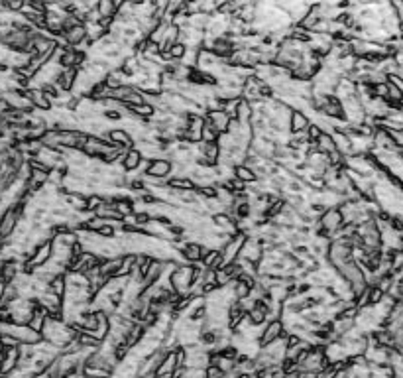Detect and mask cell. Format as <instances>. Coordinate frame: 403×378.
<instances>
[{
  "instance_id": "6da1fadb",
  "label": "cell",
  "mask_w": 403,
  "mask_h": 378,
  "mask_svg": "<svg viewBox=\"0 0 403 378\" xmlns=\"http://www.w3.org/2000/svg\"><path fill=\"white\" fill-rule=\"evenodd\" d=\"M287 335V329H285L284 321L282 319H271L269 323H266V327H264V331L260 335V339H258V343H260V347H266L269 343H273L275 339H280V337H285Z\"/></svg>"
},
{
  "instance_id": "7a4b0ae2",
  "label": "cell",
  "mask_w": 403,
  "mask_h": 378,
  "mask_svg": "<svg viewBox=\"0 0 403 378\" xmlns=\"http://www.w3.org/2000/svg\"><path fill=\"white\" fill-rule=\"evenodd\" d=\"M323 227L330 230V235H334L340 227H344V213L338 205H332V207H327L325 213L321 215V221H319Z\"/></svg>"
},
{
  "instance_id": "3957f363",
  "label": "cell",
  "mask_w": 403,
  "mask_h": 378,
  "mask_svg": "<svg viewBox=\"0 0 403 378\" xmlns=\"http://www.w3.org/2000/svg\"><path fill=\"white\" fill-rule=\"evenodd\" d=\"M171 171H173V162H169L165 158H153L146 169V176L153 178V180H165Z\"/></svg>"
},
{
  "instance_id": "277c9868",
  "label": "cell",
  "mask_w": 403,
  "mask_h": 378,
  "mask_svg": "<svg viewBox=\"0 0 403 378\" xmlns=\"http://www.w3.org/2000/svg\"><path fill=\"white\" fill-rule=\"evenodd\" d=\"M61 40L67 44V46H81L85 40H87V26H85V22H79V24H75L71 28H67V30L63 32V36H61Z\"/></svg>"
},
{
  "instance_id": "5b68a950",
  "label": "cell",
  "mask_w": 403,
  "mask_h": 378,
  "mask_svg": "<svg viewBox=\"0 0 403 378\" xmlns=\"http://www.w3.org/2000/svg\"><path fill=\"white\" fill-rule=\"evenodd\" d=\"M209 250V246H203L201 242H185L183 248H181V256L185 262H191V264H197L203 260V254Z\"/></svg>"
},
{
  "instance_id": "8992f818",
  "label": "cell",
  "mask_w": 403,
  "mask_h": 378,
  "mask_svg": "<svg viewBox=\"0 0 403 378\" xmlns=\"http://www.w3.org/2000/svg\"><path fill=\"white\" fill-rule=\"evenodd\" d=\"M26 97L30 99V103L36 106L38 110H45V112H47V110H51V106H53V101L45 95V91L42 87H30V89L26 91Z\"/></svg>"
},
{
  "instance_id": "52a82bcc",
  "label": "cell",
  "mask_w": 403,
  "mask_h": 378,
  "mask_svg": "<svg viewBox=\"0 0 403 378\" xmlns=\"http://www.w3.org/2000/svg\"><path fill=\"white\" fill-rule=\"evenodd\" d=\"M142 162H144V154L138 150V148H128V150L124 152V156H122V160H120V166L124 171H136V169H140L142 166Z\"/></svg>"
},
{
  "instance_id": "ba28073f",
  "label": "cell",
  "mask_w": 403,
  "mask_h": 378,
  "mask_svg": "<svg viewBox=\"0 0 403 378\" xmlns=\"http://www.w3.org/2000/svg\"><path fill=\"white\" fill-rule=\"evenodd\" d=\"M205 119H207V122H210V124H212L221 134L228 130V124H230V121H232V119L224 112L223 108H212V110L207 112V117H205Z\"/></svg>"
},
{
  "instance_id": "9c48e42d",
  "label": "cell",
  "mask_w": 403,
  "mask_h": 378,
  "mask_svg": "<svg viewBox=\"0 0 403 378\" xmlns=\"http://www.w3.org/2000/svg\"><path fill=\"white\" fill-rule=\"evenodd\" d=\"M108 140L112 146H120V148H132L134 146V138L128 130H122V128H114V130H108Z\"/></svg>"
},
{
  "instance_id": "30bf717a",
  "label": "cell",
  "mask_w": 403,
  "mask_h": 378,
  "mask_svg": "<svg viewBox=\"0 0 403 378\" xmlns=\"http://www.w3.org/2000/svg\"><path fill=\"white\" fill-rule=\"evenodd\" d=\"M309 117L301 110V108H293L291 110V117H289V132H305L309 128Z\"/></svg>"
},
{
  "instance_id": "8fae6325",
  "label": "cell",
  "mask_w": 403,
  "mask_h": 378,
  "mask_svg": "<svg viewBox=\"0 0 403 378\" xmlns=\"http://www.w3.org/2000/svg\"><path fill=\"white\" fill-rule=\"evenodd\" d=\"M177 366H179V363H177L175 348H171V351H167V355L164 357L162 364L158 366V370H156V376H171V374H173V370H175Z\"/></svg>"
},
{
  "instance_id": "7c38bea8",
  "label": "cell",
  "mask_w": 403,
  "mask_h": 378,
  "mask_svg": "<svg viewBox=\"0 0 403 378\" xmlns=\"http://www.w3.org/2000/svg\"><path fill=\"white\" fill-rule=\"evenodd\" d=\"M234 176L240 178L242 182H246V183H256L258 180H260L254 167L248 166L246 162H242V164H238V166H234Z\"/></svg>"
},
{
  "instance_id": "4fadbf2b",
  "label": "cell",
  "mask_w": 403,
  "mask_h": 378,
  "mask_svg": "<svg viewBox=\"0 0 403 378\" xmlns=\"http://www.w3.org/2000/svg\"><path fill=\"white\" fill-rule=\"evenodd\" d=\"M317 148L323 154H330V152L336 150V144H334V138H332V132H323L319 140H317Z\"/></svg>"
},
{
  "instance_id": "5bb4252c",
  "label": "cell",
  "mask_w": 403,
  "mask_h": 378,
  "mask_svg": "<svg viewBox=\"0 0 403 378\" xmlns=\"http://www.w3.org/2000/svg\"><path fill=\"white\" fill-rule=\"evenodd\" d=\"M167 185L171 189H195L197 187V183L187 176L185 178H171V180H167Z\"/></svg>"
},
{
  "instance_id": "9a60e30c",
  "label": "cell",
  "mask_w": 403,
  "mask_h": 378,
  "mask_svg": "<svg viewBox=\"0 0 403 378\" xmlns=\"http://www.w3.org/2000/svg\"><path fill=\"white\" fill-rule=\"evenodd\" d=\"M323 132H325V130H323L319 124H309V128H307V138H309L311 142H317Z\"/></svg>"
},
{
  "instance_id": "2e32d148",
  "label": "cell",
  "mask_w": 403,
  "mask_h": 378,
  "mask_svg": "<svg viewBox=\"0 0 403 378\" xmlns=\"http://www.w3.org/2000/svg\"><path fill=\"white\" fill-rule=\"evenodd\" d=\"M205 370H207V376H210V378L224 376V374H226L223 368H221V364H216V363H209V366H207Z\"/></svg>"
}]
</instances>
